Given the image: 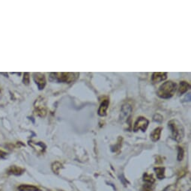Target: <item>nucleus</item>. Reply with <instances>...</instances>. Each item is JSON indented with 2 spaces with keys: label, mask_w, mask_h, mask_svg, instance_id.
<instances>
[{
  "label": "nucleus",
  "mask_w": 191,
  "mask_h": 191,
  "mask_svg": "<svg viewBox=\"0 0 191 191\" xmlns=\"http://www.w3.org/2000/svg\"><path fill=\"white\" fill-rule=\"evenodd\" d=\"M154 172H156L157 178L158 179L162 180L165 178V168L164 167H155L154 169Z\"/></svg>",
  "instance_id": "13"
},
{
  "label": "nucleus",
  "mask_w": 191,
  "mask_h": 191,
  "mask_svg": "<svg viewBox=\"0 0 191 191\" xmlns=\"http://www.w3.org/2000/svg\"><path fill=\"white\" fill-rule=\"evenodd\" d=\"M161 131H162V128L161 127H157L153 131V132L151 133L150 136L151 140H152L153 142H157L159 140V139L160 137V134H161Z\"/></svg>",
  "instance_id": "10"
},
{
  "label": "nucleus",
  "mask_w": 191,
  "mask_h": 191,
  "mask_svg": "<svg viewBox=\"0 0 191 191\" xmlns=\"http://www.w3.org/2000/svg\"><path fill=\"white\" fill-rule=\"evenodd\" d=\"M80 76L79 73H71V72H62V73H51L50 80L56 81L58 82H65L71 83L77 80Z\"/></svg>",
  "instance_id": "2"
},
{
  "label": "nucleus",
  "mask_w": 191,
  "mask_h": 191,
  "mask_svg": "<svg viewBox=\"0 0 191 191\" xmlns=\"http://www.w3.org/2000/svg\"><path fill=\"white\" fill-rule=\"evenodd\" d=\"M167 78V73L166 72H154L153 73L151 80L153 82H159L165 80Z\"/></svg>",
  "instance_id": "7"
},
{
  "label": "nucleus",
  "mask_w": 191,
  "mask_h": 191,
  "mask_svg": "<svg viewBox=\"0 0 191 191\" xmlns=\"http://www.w3.org/2000/svg\"><path fill=\"white\" fill-rule=\"evenodd\" d=\"M5 155H6V153L4 152V151H3L0 150V158H4Z\"/></svg>",
  "instance_id": "20"
},
{
  "label": "nucleus",
  "mask_w": 191,
  "mask_h": 191,
  "mask_svg": "<svg viewBox=\"0 0 191 191\" xmlns=\"http://www.w3.org/2000/svg\"><path fill=\"white\" fill-rule=\"evenodd\" d=\"M35 113L40 117H44L47 115V107L45 101L42 98H39L35 103Z\"/></svg>",
  "instance_id": "4"
},
{
  "label": "nucleus",
  "mask_w": 191,
  "mask_h": 191,
  "mask_svg": "<svg viewBox=\"0 0 191 191\" xmlns=\"http://www.w3.org/2000/svg\"><path fill=\"white\" fill-rule=\"evenodd\" d=\"M143 181L146 184H154V181H155V179H154V177H153L152 175L149 173H145L143 175Z\"/></svg>",
  "instance_id": "14"
},
{
  "label": "nucleus",
  "mask_w": 191,
  "mask_h": 191,
  "mask_svg": "<svg viewBox=\"0 0 191 191\" xmlns=\"http://www.w3.org/2000/svg\"><path fill=\"white\" fill-rule=\"evenodd\" d=\"M109 105V100H103V102L100 104V107L98 109V115L100 116H107V111L108 107Z\"/></svg>",
  "instance_id": "9"
},
{
  "label": "nucleus",
  "mask_w": 191,
  "mask_h": 191,
  "mask_svg": "<svg viewBox=\"0 0 191 191\" xmlns=\"http://www.w3.org/2000/svg\"><path fill=\"white\" fill-rule=\"evenodd\" d=\"M149 120L145 117L140 116L137 118L134 124V127H133V131L134 132H137L139 130H141L142 132H145L146 131L148 126H149Z\"/></svg>",
  "instance_id": "5"
},
{
  "label": "nucleus",
  "mask_w": 191,
  "mask_h": 191,
  "mask_svg": "<svg viewBox=\"0 0 191 191\" xmlns=\"http://www.w3.org/2000/svg\"><path fill=\"white\" fill-rule=\"evenodd\" d=\"M142 191H152V184H145L142 187Z\"/></svg>",
  "instance_id": "18"
},
{
  "label": "nucleus",
  "mask_w": 191,
  "mask_h": 191,
  "mask_svg": "<svg viewBox=\"0 0 191 191\" xmlns=\"http://www.w3.org/2000/svg\"><path fill=\"white\" fill-rule=\"evenodd\" d=\"M184 151L181 147H178V157L177 159L178 161H181L184 158Z\"/></svg>",
  "instance_id": "17"
},
{
  "label": "nucleus",
  "mask_w": 191,
  "mask_h": 191,
  "mask_svg": "<svg viewBox=\"0 0 191 191\" xmlns=\"http://www.w3.org/2000/svg\"><path fill=\"white\" fill-rule=\"evenodd\" d=\"M18 190L19 191H40L37 187L29 184H21L18 187Z\"/></svg>",
  "instance_id": "11"
},
{
  "label": "nucleus",
  "mask_w": 191,
  "mask_h": 191,
  "mask_svg": "<svg viewBox=\"0 0 191 191\" xmlns=\"http://www.w3.org/2000/svg\"><path fill=\"white\" fill-rule=\"evenodd\" d=\"M189 89H190V84L187 82H185V81H182L180 83L179 89H178V94L179 95H183L184 93L187 92Z\"/></svg>",
  "instance_id": "12"
},
{
  "label": "nucleus",
  "mask_w": 191,
  "mask_h": 191,
  "mask_svg": "<svg viewBox=\"0 0 191 191\" xmlns=\"http://www.w3.org/2000/svg\"><path fill=\"white\" fill-rule=\"evenodd\" d=\"M29 144L31 146H32L34 148V149H36V148H39V149L41 151H43L45 149V148H46V146H45V145L44 143H42V142H29Z\"/></svg>",
  "instance_id": "16"
},
{
  "label": "nucleus",
  "mask_w": 191,
  "mask_h": 191,
  "mask_svg": "<svg viewBox=\"0 0 191 191\" xmlns=\"http://www.w3.org/2000/svg\"><path fill=\"white\" fill-rule=\"evenodd\" d=\"M29 73H24V77H23V83L25 85H29Z\"/></svg>",
  "instance_id": "19"
},
{
  "label": "nucleus",
  "mask_w": 191,
  "mask_h": 191,
  "mask_svg": "<svg viewBox=\"0 0 191 191\" xmlns=\"http://www.w3.org/2000/svg\"><path fill=\"white\" fill-rule=\"evenodd\" d=\"M25 169L17 166H11L7 169V173L9 175H20L24 172Z\"/></svg>",
  "instance_id": "8"
},
{
  "label": "nucleus",
  "mask_w": 191,
  "mask_h": 191,
  "mask_svg": "<svg viewBox=\"0 0 191 191\" xmlns=\"http://www.w3.org/2000/svg\"><path fill=\"white\" fill-rule=\"evenodd\" d=\"M61 168H62V164L58 161L54 162L53 164H52V170H53L54 173L59 174V170H60Z\"/></svg>",
  "instance_id": "15"
},
{
  "label": "nucleus",
  "mask_w": 191,
  "mask_h": 191,
  "mask_svg": "<svg viewBox=\"0 0 191 191\" xmlns=\"http://www.w3.org/2000/svg\"><path fill=\"white\" fill-rule=\"evenodd\" d=\"M0 191H1V190H0Z\"/></svg>",
  "instance_id": "21"
},
{
  "label": "nucleus",
  "mask_w": 191,
  "mask_h": 191,
  "mask_svg": "<svg viewBox=\"0 0 191 191\" xmlns=\"http://www.w3.org/2000/svg\"><path fill=\"white\" fill-rule=\"evenodd\" d=\"M168 126L172 131V136L175 141L181 142L184 136V127L177 120H171L168 123Z\"/></svg>",
  "instance_id": "3"
},
{
  "label": "nucleus",
  "mask_w": 191,
  "mask_h": 191,
  "mask_svg": "<svg viewBox=\"0 0 191 191\" xmlns=\"http://www.w3.org/2000/svg\"><path fill=\"white\" fill-rule=\"evenodd\" d=\"M177 89V85L172 81H167L160 86L157 91V95L160 98L168 99L172 98Z\"/></svg>",
  "instance_id": "1"
},
{
  "label": "nucleus",
  "mask_w": 191,
  "mask_h": 191,
  "mask_svg": "<svg viewBox=\"0 0 191 191\" xmlns=\"http://www.w3.org/2000/svg\"><path fill=\"white\" fill-rule=\"evenodd\" d=\"M33 79L36 85L38 87L39 90H42L44 89L46 86V78L44 73H33Z\"/></svg>",
  "instance_id": "6"
}]
</instances>
